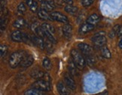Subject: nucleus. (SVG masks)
I'll return each instance as SVG.
<instances>
[{
  "label": "nucleus",
  "mask_w": 122,
  "mask_h": 95,
  "mask_svg": "<svg viewBox=\"0 0 122 95\" xmlns=\"http://www.w3.org/2000/svg\"><path fill=\"white\" fill-rule=\"evenodd\" d=\"M25 54L23 51H15L12 53L9 58V66L10 67L15 69L16 67H17L18 66L20 65L22 60H23V58H25Z\"/></svg>",
  "instance_id": "nucleus-1"
},
{
  "label": "nucleus",
  "mask_w": 122,
  "mask_h": 95,
  "mask_svg": "<svg viewBox=\"0 0 122 95\" xmlns=\"http://www.w3.org/2000/svg\"><path fill=\"white\" fill-rule=\"evenodd\" d=\"M26 23L24 19L22 17H20V18L17 19L16 21H14L13 26H14V27H15L16 29L20 30V29H23V28L26 26Z\"/></svg>",
  "instance_id": "nucleus-16"
},
{
  "label": "nucleus",
  "mask_w": 122,
  "mask_h": 95,
  "mask_svg": "<svg viewBox=\"0 0 122 95\" xmlns=\"http://www.w3.org/2000/svg\"><path fill=\"white\" fill-rule=\"evenodd\" d=\"M57 90L60 95H69L70 91L69 88L66 86L64 82H59L57 83Z\"/></svg>",
  "instance_id": "nucleus-10"
},
{
  "label": "nucleus",
  "mask_w": 122,
  "mask_h": 95,
  "mask_svg": "<svg viewBox=\"0 0 122 95\" xmlns=\"http://www.w3.org/2000/svg\"><path fill=\"white\" fill-rule=\"evenodd\" d=\"M64 83L72 91H75L76 89V83L75 82V80L72 78L71 75L67 73L64 75Z\"/></svg>",
  "instance_id": "nucleus-7"
},
{
  "label": "nucleus",
  "mask_w": 122,
  "mask_h": 95,
  "mask_svg": "<svg viewBox=\"0 0 122 95\" xmlns=\"http://www.w3.org/2000/svg\"><path fill=\"white\" fill-rule=\"evenodd\" d=\"M91 41L93 42V45H94L96 48H102L106 44L107 39H106V36H103L96 37V38L92 37Z\"/></svg>",
  "instance_id": "nucleus-8"
},
{
  "label": "nucleus",
  "mask_w": 122,
  "mask_h": 95,
  "mask_svg": "<svg viewBox=\"0 0 122 95\" xmlns=\"http://www.w3.org/2000/svg\"><path fill=\"white\" fill-rule=\"evenodd\" d=\"M94 0H81V4L84 7H89L93 3Z\"/></svg>",
  "instance_id": "nucleus-30"
},
{
  "label": "nucleus",
  "mask_w": 122,
  "mask_h": 95,
  "mask_svg": "<svg viewBox=\"0 0 122 95\" xmlns=\"http://www.w3.org/2000/svg\"><path fill=\"white\" fill-rule=\"evenodd\" d=\"M32 88H36L37 90H39L41 91H51V84L49 82L45 79H39L37 80L36 82L32 83Z\"/></svg>",
  "instance_id": "nucleus-3"
},
{
  "label": "nucleus",
  "mask_w": 122,
  "mask_h": 95,
  "mask_svg": "<svg viewBox=\"0 0 122 95\" xmlns=\"http://www.w3.org/2000/svg\"><path fill=\"white\" fill-rule=\"evenodd\" d=\"M38 1H39V2H42L43 0H38Z\"/></svg>",
  "instance_id": "nucleus-39"
},
{
  "label": "nucleus",
  "mask_w": 122,
  "mask_h": 95,
  "mask_svg": "<svg viewBox=\"0 0 122 95\" xmlns=\"http://www.w3.org/2000/svg\"><path fill=\"white\" fill-rule=\"evenodd\" d=\"M8 24V16L5 15L1 17V32H3L7 26Z\"/></svg>",
  "instance_id": "nucleus-26"
},
{
  "label": "nucleus",
  "mask_w": 122,
  "mask_h": 95,
  "mask_svg": "<svg viewBox=\"0 0 122 95\" xmlns=\"http://www.w3.org/2000/svg\"><path fill=\"white\" fill-rule=\"evenodd\" d=\"M41 9H44V10H45V11H47L48 12V11H53L55 8L53 7L51 4H49V3L45 0V1L42 2L41 5Z\"/></svg>",
  "instance_id": "nucleus-23"
},
{
  "label": "nucleus",
  "mask_w": 122,
  "mask_h": 95,
  "mask_svg": "<svg viewBox=\"0 0 122 95\" xmlns=\"http://www.w3.org/2000/svg\"><path fill=\"white\" fill-rule=\"evenodd\" d=\"M100 17L97 14H92L91 15H90L87 17V23H90L91 25L95 26L100 22Z\"/></svg>",
  "instance_id": "nucleus-15"
},
{
  "label": "nucleus",
  "mask_w": 122,
  "mask_h": 95,
  "mask_svg": "<svg viewBox=\"0 0 122 95\" xmlns=\"http://www.w3.org/2000/svg\"><path fill=\"white\" fill-rule=\"evenodd\" d=\"M101 54L104 58L106 59H110L111 58V53L109 49L108 48L107 46H103L102 48H101Z\"/></svg>",
  "instance_id": "nucleus-20"
},
{
  "label": "nucleus",
  "mask_w": 122,
  "mask_h": 95,
  "mask_svg": "<svg viewBox=\"0 0 122 95\" xmlns=\"http://www.w3.org/2000/svg\"><path fill=\"white\" fill-rule=\"evenodd\" d=\"M118 47L120 48L121 49H122V39L120 40V42H119V43H118Z\"/></svg>",
  "instance_id": "nucleus-37"
},
{
  "label": "nucleus",
  "mask_w": 122,
  "mask_h": 95,
  "mask_svg": "<svg viewBox=\"0 0 122 95\" xmlns=\"http://www.w3.org/2000/svg\"><path fill=\"white\" fill-rule=\"evenodd\" d=\"M33 61L34 58L32 55H26L25 58L22 60L20 66L22 67H29V66H30L33 63Z\"/></svg>",
  "instance_id": "nucleus-14"
},
{
  "label": "nucleus",
  "mask_w": 122,
  "mask_h": 95,
  "mask_svg": "<svg viewBox=\"0 0 122 95\" xmlns=\"http://www.w3.org/2000/svg\"><path fill=\"white\" fill-rule=\"evenodd\" d=\"M38 2H37L36 1H34L33 3H32V5L30 7V10L32 11V12H36L37 11H38Z\"/></svg>",
  "instance_id": "nucleus-31"
},
{
  "label": "nucleus",
  "mask_w": 122,
  "mask_h": 95,
  "mask_svg": "<svg viewBox=\"0 0 122 95\" xmlns=\"http://www.w3.org/2000/svg\"><path fill=\"white\" fill-rule=\"evenodd\" d=\"M26 11V5L23 2H20L19 4V5H18L17 7V11L18 13L21 14V15H23V14H24Z\"/></svg>",
  "instance_id": "nucleus-29"
},
{
  "label": "nucleus",
  "mask_w": 122,
  "mask_h": 95,
  "mask_svg": "<svg viewBox=\"0 0 122 95\" xmlns=\"http://www.w3.org/2000/svg\"><path fill=\"white\" fill-rule=\"evenodd\" d=\"M63 2H65L67 5H72L73 4V1L72 0H62Z\"/></svg>",
  "instance_id": "nucleus-34"
},
{
  "label": "nucleus",
  "mask_w": 122,
  "mask_h": 95,
  "mask_svg": "<svg viewBox=\"0 0 122 95\" xmlns=\"http://www.w3.org/2000/svg\"><path fill=\"white\" fill-rule=\"evenodd\" d=\"M62 31L63 33V36L67 38V39H70L72 37V26L69 24V23H66V24H64L62 27Z\"/></svg>",
  "instance_id": "nucleus-13"
},
{
  "label": "nucleus",
  "mask_w": 122,
  "mask_h": 95,
  "mask_svg": "<svg viewBox=\"0 0 122 95\" xmlns=\"http://www.w3.org/2000/svg\"><path fill=\"white\" fill-rule=\"evenodd\" d=\"M8 50V48L5 45H0V52H1V58H3L6 55Z\"/></svg>",
  "instance_id": "nucleus-28"
},
{
  "label": "nucleus",
  "mask_w": 122,
  "mask_h": 95,
  "mask_svg": "<svg viewBox=\"0 0 122 95\" xmlns=\"http://www.w3.org/2000/svg\"><path fill=\"white\" fill-rule=\"evenodd\" d=\"M33 2H34V0H26V4L29 7H30L32 5V3H33Z\"/></svg>",
  "instance_id": "nucleus-33"
},
{
  "label": "nucleus",
  "mask_w": 122,
  "mask_h": 95,
  "mask_svg": "<svg viewBox=\"0 0 122 95\" xmlns=\"http://www.w3.org/2000/svg\"><path fill=\"white\" fill-rule=\"evenodd\" d=\"M24 95H46L45 92L39 91L36 88L28 89L24 92Z\"/></svg>",
  "instance_id": "nucleus-19"
},
{
  "label": "nucleus",
  "mask_w": 122,
  "mask_h": 95,
  "mask_svg": "<svg viewBox=\"0 0 122 95\" xmlns=\"http://www.w3.org/2000/svg\"><path fill=\"white\" fill-rule=\"evenodd\" d=\"M37 15H38V17L41 19V20H49L50 21V15L48 14V12L44 10V9L40 8L39 10L37 11Z\"/></svg>",
  "instance_id": "nucleus-17"
},
{
  "label": "nucleus",
  "mask_w": 122,
  "mask_h": 95,
  "mask_svg": "<svg viewBox=\"0 0 122 95\" xmlns=\"http://www.w3.org/2000/svg\"><path fill=\"white\" fill-rule=\"evenodd\" d=\"M120 27H121V26L119 24L115 25L113 28H112V30L109 32V37L111 38V39H112V38H114L115 36H118V33Z\"/></svg>",
  "instance_id": "nucleus-24"
},
{
  "label": "nucleus",
  "mask_w": 122,
  "mask_h": 95,
  "mask_svg": "<svg viewBox=\"0 0 122 95\" xmlns=\"http://www.w3.org/2000/svg\"><path fill=\"white\" fill-rule=\"evenodd\" d=\"M50 21H57V22L62 23H65V24H66V23H68V22H69L68 17L59 11L51 12L50 14Z\"/></svg>",
  "instance_id": "nucleus-5"
},
{
  "label": "nucleus",
  "mask_w": 122,
  "mask_h": 95,
  "mask_svg": "<svg viewBox=\"0 0 122 95\" xmlns=\"http://www.w3.org/2000/svg\"><path fill=\"white\" fill-rule=\"evenodd\" d=\"M11 38L14 42H27V41L32 42L31 37L29 38L28 35H26L24 32H22L20 30L14 31L11 33Z\"/></svg>",
  "instance_id": "nucleus-4"
},
{
  "label": "nucleus",
  "mask_w": 122,
  "mask_h": 95,
  "mask_svg": "<svg viewBox=\"0 0 122 95\" xmlns=\"http://www.w3.org/2000/svg\"><path fill=\"white\" fill-rule=\"evenodd\" d=\"M31 40H32V43H33L36 46L38 47L39 48H40L41 50H44L45 48V42L39 36H36V35L32 36H31Z\"/></svg>",
  "instance_id": "nucleus-9"
},
{
  "label": "nucleus",
  "mask_w": 122,
  "mask_h": 95,
  "mask_svg": "<svg viewBox=\"0 0 122 95\" xmlns=\"http://www.w3.org/2000/svg\"><path fill=\"white\" fill-rule=\"evenodd\" d=\"M42 65H43L44 68L46 70H51V68H52V63H51V61L48 58H44L43 62H42Z\"/></svg>",
  "instance_id": "nucleus-25"
},
{
  "label": "nucleus",
  "mask_w": 122,
  "mask_h": 95,
  "mask_svg": "<svg viewBox=\"0 0 122 95\" xmlns=\"http://www.w3.org/2000/svg\"><path fill=\"white\" fill-rule=\"evenodd\" d=\"M78 49L81 51V53L86 56H90V55H92L93 54V48L91 45H89L88 44L81 42V43H79L78 45Z\"/></svg>",
  "instance_id": "nucleus-6"
},
{
  "label": "nucleus",
  "mask_w": 122,
  "mask_h": 95,
  "mask_svg": "<svg viewBox=\"0 0 122 95\" xmlns=\"http://www.w3.org/2000/svg\"><path fill=\"white\" fill-rule=\"evenodd\" d=\"M93 29H94V26L86 22V23H84L83 24H81L80 29H79V33H80L81 35H84L88 33L89 32L92 31Z\"/></svg>",
  "instance_id": "nucleus-11"
},
{
  "label": "nucleus",
  "mask_w": 122,
  "mask_h": 95,
  "mask_svg": "<svg viewBox=\"0 0 122 95\" xmlns=\"http://www.w3.org/2000/svg\"><path fill=\"white\" fill-rule=\"evenodd\" d=\"M118 37L122 36V26H121L120 29H119V31H118Z\"/></svg>",
  "instance_id": "nucleus-36"
},
{
  "label": "nucleus",
  "mask_w": 122,
  "mask_h": 95,
  "mask_svg": "<svg viewBox=\"0 0 122 95\" xmlns=\"http://www.w3.org/2000/svg\"><path fill=\"white\" fill-rule=\"evenodd\" d=\"M65 11L70 14V15H76L78 12V8L76 6H73L72 5H68L65 7Z\"/></svg>",
  "instance_id": "nucleus-21"
},
{
  "label": "nucleus",
  "mask_w": 122,
  "mask_h": 95,
  "mask_svg": "<svg viewBox=\"0 0 122 95\" xmlns=\"http://www.w3.org/2000/svg\"><path fill=\"white\" fill-rule=\"evenodd\" d=\"M76 66L75 64L74 61L72 60V59H69L68 60V69L69 72L70 73V74L75 75L76 74Z\"/></svg>",
  "instance_id": "nucleus-18"
},
{
  "label": "nucleus",
  "mask_w": 122,
  "mask_h": 95,
  "mask_svg": "<svg viewBox=\"0 0 122 95\" xmlns=\"http://www.w3.org/2000/svg\"><path fill=\"white\" fill-rule=\"evenodd\" d=\"M45 42V48H46L47 51H48V53H52L53 51H54L53 43H52V42H51L49 40H47Z\"/></svg>",
  "instance_id": "nucleus-27"
},
{
  "label": "nucleus",
  "mask_w": 122,
  "mask_h": 95,
  "mask_svg": "<svg viewBox=\"0 0 122 95\" xmlns=\"http://www.w3.org/2000/svg\"><path fill=\"white\" fill-rule=\"evenodd\" d=\"M46 1L48 2L49 4H51L53 7H54V8L56 7V6H55V2H54V0H46Z\"/></svg>",
  "instance_id": "nucleus-35"
},
{
  "label": "nucleus",
  "mask_w": 122,
  "mask_h": 95,
  "mask_svg": "<svg viewBox=\"0 0 122 95\" xmlns=\"http://www.w3.org/2000/svg\"><path fill=\"white\" fill-rule=\"evenodd\" d=\"M70 54H71L72 59L74 61L76 67L79 70H82L86 64L85 60H84V57L81 55L80 52H78L76 49H72L71 52H70Z\"/></svg>",
  "instance_id": "nucleus-2"
},
{
  "label": "nucleus",
  "mask_w": 122,
  "mask_h": 95,
  "mask_svg": "<svg viewBox=\"0 0 122 95\" xmlns=\"http://www.w3.org/2000/svg\"><path fill=\"white\" fill-rule=\"evenodd\" d=\"M109 94V93H108V91H104L102 94H101V95H108Z\"/></svg>",
  "instance_id": "nucleus-38"
},
{
  "label": "nucleus",
  "mask_w": 122,
  "mask_h": 95,
  "mask_svg": "<svg viewBox=\"0 0 122 95\" xmlns=\"http://www.w3.org/2000/svg\"><path fill=\"white\" fill-rule=\"evenodd\" d=\"M42 27V29H44L45 30H47L48 32H51V33H52V34L54 35V33L55 32V28L54 26H52L51 24H50V23H42L41 26Z\"/></svg>",
  "instance_id": "nucleus-22"
},
{
  "label": "nucleus",
  "mask_w": 122,
  "mask_h": 95,
  "mask_svg": "<svg viewBox=\"0 0 122 95\" xmlns=\"http://www.w3.org/2000/svg\"><path fill=\"white\" fill-rule=\"evenodd\" d=\"M45 73H44L43 71L38 69V68H35L33 69L30 73V75L32 78L36 79H42V78H44Z\"/></svg>",
  "instance_id": "nucleus-12"
},
{
  "label": "nucleus",
  "mask_w": 122,
  "mask_h": 95,
  "mask_svg": "<svg viewBox=\"0 0 122 95\" xmlns=\"http://www.w3.org/2000/svg\"><path fill=\"white\" fill-rule=\"evenodd\" d=\"M106 36V32L104 31H100L97 33H95L94 35H93V38H96V37H100V36Z\"/></svg>",
  "instance_id": "nucleus-32"
}]
</instances>
